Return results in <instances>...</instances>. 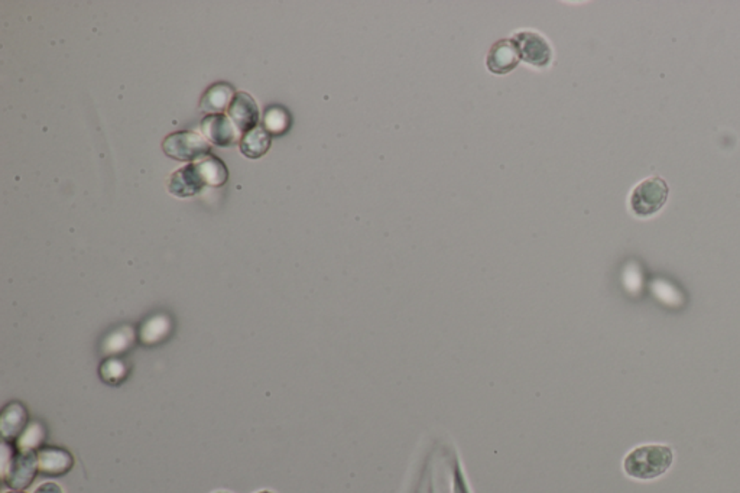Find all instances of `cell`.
<instances>
[{"label": "cell", "mask_w": 740, "mask_h": 493, "mask_svg": "<svg viewBox=\"0 0 740 493\" xmlns=\"http://www.w3.org/2000/svg\"><path fill=\"white\" fill-rule=\"evenodd\" d=\"M673 452L666 445H642L629 453L624 459V471L640 480L659 478L673 464Z\"/></svg>", "instance_id": "obj_1"}, {"label": "cell", "mask_w": 740, "mask_h": 493, "mask_svg": "<svg viewBox=\"0 0 740 493\" xmlns=\"http://www.w3.org/2000/svg\"><path fill=\"white\" fill-rule=\"evenodd\" d=\"M38 471V454H35L34 450H15L13 445H9V441H4L2 476L4 482L11 489H27L34 482Z\"/></svg>", "instance_id": "obj_2"}, {"label": "cell", "mask_w": 740, "mask_h": 493, "mask_svg": "<svg viewBox=\"0 0 740 493\" xmlns=\"http://www.w3.org/2000/svg\"><path fill=\"white\" fill-rule=\"evenodd\" d=\"M162 150L172 160L191 162L209 157L211 146L202 134L181 131L168 134L162 143Z\"/></svg>", "instance_id": "obj_3"}, {"label": "cell", "mask_w": 740, "mask_h": 493, "mask_svg": "<svg viewBox=\"0 0 740 493\" xmlns=\"http://www.w3.org/2000/svg\"><path fill=\"white\" fill-rule=\"evenodd\" d=\"M668 186L659 177L643 179L631 195V209L636 216H652L664 207L668 198Z\"/></svg>", "instance_id": "obj_4"}, {"label": "cell", "mask_w": 740, "mask_h": 493, "mask_svg": "<svg viewBox=\"0 0 740 493\" xmlns=\"http://www.w3.org/2000/svg\"><path fill=\"white\" fill-rule=\"evenodd\" d=\"M513 44H515L521 60L531 64L534 67H546L553 58V49L546 38L531 30H522L513 35Z\"/></svg>", "instance_id": "obj_5"}, {"label": "cell", "mask_w": 740, "mask_h": 493, "mask_svg": "<svg viewBox=\"0 0 740 493\" xmlns=\"http://www.w3.org/2000/svg\"><path fill=\"white\" fill-rule=\"evenodd\" d=\"M228 117L242 134L254 131L259 124V108L252 96L244 91L235 94L228 108Z\"/></svg>", "instance_id": "obj_6"}, {"label": "cell", "mask_w": 740, "mask_h": 493, "mask_svg": "<svg viewBox=\"0 0 740 493\" xmlns=\"http://www.w3.org/2000/svg\"><path fill=\"white\" fill-rule=\"evenodd\" d=\"M202 134L214 145L228 148L237 143V129L223 113L207 115L200 125Z\"/></svg>", "instance_id": "obj_7"}, {"label": "cell", "mask_w": 740, "mask_h": 493, "mask_svg": "<svg viewBox=\"0 0 740 493\" xmlns=\"http://www.w3.org/2000/svg\"><path fill=\"white\" fill-rule=\"evenodd\" d=\"M204 186H206V183H204L199 167L195 162L174 172L169 177L168 181L169 193L181 198L199 195Z\"/></svg>", "instance_id": "obj_8"}, {"label": "cell", "mask_w": 740, "mask_h": 493, "mask_svg": "<svg viewBox=\"0 0 740 493\" xmlns=\"http://www.w3.org/2000/svg\"><path fill=\"white\" fill-rule=\"evenodd\" d=\"M520 60V54L512 39H502L490 48L486 64L489 72L495 74H506L518 67Z\"/></svg>", "instance_id": "obj_9"}, {"label": "cell", "mask_w": 740, "mask_h": 493, "mask_svg": "<svg viewBox=\"0 0 740 493\" xmlns=\"http://www.w3.org/2000/svg\"><path fill=\"white\" fill-rule=\"evenodd\" d=\"M38 454V466L42 475L63 476L72 471L74 459L72 454L64 448L46 447L39 450Z\"/></svg>", "instance_id": "obj_10"}, {"label": "cell", "mask_w": 740, "mask_h": 493, "mask_svg": "<svg viewBox=\"0 0 740 493\" xmlns=\"http://www.w3.org/2000/svg\"><path fill=\"white\" fill-rule=\"evenodd\" d=\"M28 412L21 402H11L0 417V433L4 441H13L22 436L27 427Z\"/></svg>", "instance_id": "obj_11"}, {"label": "cell", "mask_w": 740, "mask_h": 493, "mask_svg": "<svg viewBox=\"0 0 740 493\" xmlns=\"http://www.w3.org/2000/svg\"><path fill=\"white\" fill-rule=\"evenodd\" d=\"M235 90L228 82H217L202 94L200 108L209 115L225 112L235 98Z\"/></svg>", "instance_id": "obj_12"}, {"label": "cell", "mask_w": 740, "mask_h": 493, "mask_svg": "<svg viewBox=\"0 0 740 493\" xmlns=\"http://www.w3.org/2000/svg\"><path fill=\"white\" fill-rule=\"evenodd\" d=\"M271 143H272V138L265 127H254V131L244 134V138L240 141V151L247 158L258 160L270 151Z\"/></svg>", "instance_id": "obj_13"}, {"label": "cell", "mask_w": 740, "mask_h": 493, "mask_svg": "<svg viewBox=\"0 0 740 493\" xmlns=\"http://www.w3.org/2000/svg\"><path fill=\"white\" fill-rule=\"evenodd\" d=\"M199 167L200 174L206 186L210 187H223L228 178V167L214 155H209L202 161L195 162Z\"/></svg>", "instance_id": "obj_14"}, {"label": "cell", "mask_w": 740, "mask_h": 493, "mask_svg": "<svg viewBox=\"0 0 740 493\" xmlns=\"http://www.w3.org/2000/svg\"><path fill=\"white\" fill-rule=\"evenodd\" d=\"M169 330H171V323H169L168 318L164 317V316H157V317L150 318L142 325V329L139 333V339L142 341L143 344H155L158 342L164 341Z\"/></svg>", "instance_id": "obj_15"}, {"label": "cell", "mask_w": 740, "mask_h": 493, "mask_svg": "<svg viewBox=\"0 0 740 493\" xmlns=\"http://www.w3.org/2000/svg\"><path fill=\"white\" fill-rule=\"evenodd\" d=\"M263 125H265L266 131L271 134H282L288 131L291 126V117H289L287 110L282 108H271L265 113L263 117Z\"/></svg>", "instance_id": "obj_16"}, {"label": "cell", "mask_w": 740, "mask_h": 493, "mask_svg": "<svg viewBox=\"0 0 740 493\" xmlns=\"http://www.w3.org/2000/svg\"><path fill=\"white\" fill-rule=\"evenodd\" d=\"M100 376L108 385H119L127 376V367L124 360L110 358L101 363Z\"/></svg>", "instance_id": "obj_17"}, {"label": "cell", "mask_w": 740, "mask_h": 493, "mask_svg": "<svg viewBox=\"0 0 740 493\" xmlns=\"http://www.w3.org/2000/svg\"><path fill=\"white\" fill-rule=\"evenodd\" d=\"M135 334L131 327H122V329L113 332L105 342V350L108 355H119L122 351L131 348L133 343Z\"/></svg>", "instance_id": "obj_18"}, {"label": "cell", "mask_w": 740, "mask_h": 493, "mask_svg": "<svg viewBox=\"0 0 740 493\" xmlns=\"http://www.w3.org/2000/svg\"><path fill=\"white\" fill-rule=\"evenodd\" d=\"M44 440V430H42L39 424H32L30 428L23 431L22 436L19 437L18 448L22 450H34L35 447L41 445Z\"/></svg>", "instance_id": "obj_19"}, {"label": "cell", "mask_w": 740, "mask_h": 493, "mask_svg": "<svg viewBox=\"0 0 740 493\" xmlns=\"http://www.w3.org/2000/svg\"><path fill=\"white\" fill-rule=\"evenodd\" d=\"M34 493H64L63 489H61V486L56 485L54 482H47L42 483L41 486H38L37 490Z\"/></svg>", "instance_id": "obj_20"}, {"label": "cell", "mask_w": 740, "mask_h": 493, "mask_svg": "<svg viewBox=\"0 0 740 493\" xmlns=\"http://www.w3.org/2000/svg\"><path fill=\"white\" fill-rule=\"evenodd\" d=\"M6 493H25V492H22V490H11V492H6Z\"/></svg>", "instance_id": "obj_21"}, {"label": "cell", "mask_w": 740, "mask_h": 493, "mask_svg": "<svg viewBox=\"0 0 740 493\" xmlns=\"http://www.w3.org/2000/svg\"><path fill=\"white\" fill-rule=\"evenodd\" d=\"M256 493H273V492H271V490H259V492H256Z\"/></svg>", "instance_id": "obj_22"}, {"label": "cell", "mask_w": 740, "mask_h": 493, "mask_svg": "<svg viewBox=\"0 0 740 493\" xmlns=\"http://www.w3.org/2000/svg\"><path fill=\"white\" fill-rule=\"evenodd\" d=\"M214 493H228V492H225V490H219V492H214Z\"/></svg>", "instance_id": "obj_23"}]
</instances>
